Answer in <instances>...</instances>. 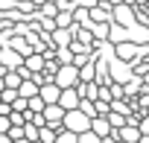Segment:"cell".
I'll list each match as a JSON object with an SVG mask.
<instances>
[{
  "mask_svg": "<svg viewBox=\"0 0 149 143\" xmlns=\"http://www.w3.org/2000/svg\"><path fill=\"white\" fill-rule=\"evenodd\" d=\"M61 126L67 128V131H73V134H82V131H88L91 128V117L85 114V111H64V120H61Z\"/></svg>",
  "mask_w": 149,
  "mask_h": 143,
  "instance_id": "cell-1",
  "label": "cell"
},
{
  "mask_svg": "<svg viewBox=\"0 0 149 143\" xmlns=\"http://www.w3.org/2000/svg\"><path fill=\"white\" fill-rule=\"evenodd\" d=\"M38 96L44 99V105H58L61 88H58V85H44V88H38Z\"/></svg>",
  "mask_w": 149,
  "mask_h": 143,
  "instance_id": "cell-2",
  "label": "cell"
},
{
  "mask_svg": "<svg viewBox=\"0 0 149 143\" xmlns=\"http://www.w3.org/2000/svg\"><path fill=\"white\" fill-rule=\"evenodd\" d=\"M91 131H94V134H100V137L105 140V137H111V131H114V128H111L108 117H94V120H91Z\"/></svg>",
  "mask_w": 149,
  "mask_h": 143,
  "instance_id": "cell-3",
  "label": "cell"
},
{
  "mask_svg": "<svg viewBox=\"0 0 149 143\" xmlns=\"http://www.w3.org/2000/svg\"><path fill=\"white\" fill-rule=\"evenodd\" d=\"M58 105H61L64 111H76L82 102H79V94H76V91H61V96H58Z\"/></svg>",
  "mask_w": 149,
  "mask_h": 143,
  "instance_id": "cell-4",
  "label": "cell"
},
{
  "mask_svg": "<svg viewBox=\"0 0 149 143\" xmlns=\"http://www.w3.org/2000/svg\"><path fill=\"white\" fill-rule=\"evenodd\" d=\"M76 82V67H61V73H58V88L67 91V85Z\"/></svg>",
  "mask_w": 149,
  "mask_h": 143,
  "instance_id": "cell-5",
  "label": "cell"
},
{
  "mask_svg": "<svg viewBox=\"0 0 149 143\" xmlns=\"http://www.w3.org/2000/svg\"><path fill=\"white\" fill-rule=\"evenodd\" d=\"M56 143H79V134H73V131H67V128H64V131H58V134H56Z\"/></svg>",
  "mask_w": 149,
  "mask_h": 143,
  "instance_id": "cell-6",
  "label": "cell"
},
{
  "mask_svg": "<svg viewBox=\"0 0 149 143\" xmlns=\"http://www.w3.org/2000/svg\"><path fill=\"white\" fill-rule=\"evenodd\" d=\"M79 143H102V137H100V134H94V131L88 128V131H82V134H79Z\"/></svg>",
  "mask_w": 149,
  "mask_h": 143,
  "instance_id": "cell-7",
  "label": "cell"
},
{
  "mask_svg": "<svg viewBox=\"0 0 149 143\" xmlns=\"http://www.w3.org/2000/svg\"><path fill=\"white\" fill-rule=\"evenodd\" d=\"M9 128H12V120L0 114V134H9Z\"/></svg>",
  "mask_w": 149,
  "mask_h": 143,
  "instance_id": "cell-8",
  "label": "cell"
},
{
  "mask_svg": "<svg viewBox=\"0 0 149 143\" xmlns=\"http://www.w3.org/2000/svg\"><path fill=\"white\" fill-rule=\"evenodd\" d=\"M0 143H12V137L9 134H0Z\"/></svg>",
  "mask_w": 149,
  "mask_h": 143,
  "instance_id": "cell-9",
  "label": "cell"
}]
</instances>
